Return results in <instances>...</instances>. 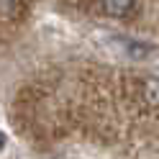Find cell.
Masks as SVG:
<instances>
[{
    "label": "cell",
    "instance_id": "obj_2",
    "mask_svg": "<svg viewBox=\"0 0 159 159\" xmlns=\"http://www.w3.org/2000/svg\"><path fill=\"white\" fill-rule=\"evenodd\" d=\"M21 13V0H0V16L3 18H13Z\"/></svg>",
    "mask_w": 159,
    "mask_h": 159
},
{
    "label": "cell",
    "instance_id": "obj_3",
    "mask_svg": "<svg viewBox=\"0 0 159 159\" xmlns=\"http://www.w3.org/2000/svg\"><path fill=\"white\" fill-rule=\"evenodd\" d=\"M144 93H146V100H149V103L159 105V77H154V80H146Z\"/></svg>",
    "mask_w": 159,
    "mask_h": 159
},
{
    "label": "cell",
    "instance_id": "obj_4",
    "mask_svg": "<svg viewBox=\"0 0 159 159\" xmlns=\"http://www.w3.org/2000/svg\"><path fill=\"white\" fill-rule=\"evenodd\" d=\"M5 144H8V139H5V134L0 131V149H5Z\"/></svg>",
    "mask_w": 159,
    "mask_h": 159
},
{
    "label": "cell",
    "instance_id": "obj_1",
    "mask_svg": "<svg viewBox=\"0 0 159 159\" xmlns=\"http://www.w3.org/2000/svg\"><path fill=\"white\" fill-rule=\"evenodd\" d=\"M136 0H103V11L111 18H126L134 11Z\"/></svg>",
    "mask_w": 159,
    "mask_h": 159
}]
</instances>
